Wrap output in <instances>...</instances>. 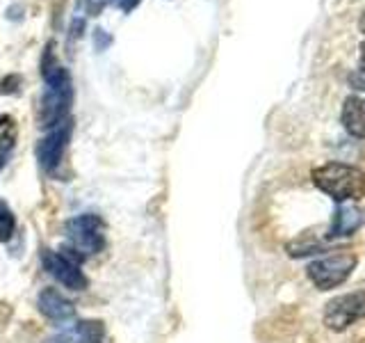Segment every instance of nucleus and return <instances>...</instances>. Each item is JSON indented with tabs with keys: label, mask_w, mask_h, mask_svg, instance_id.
I'll return each mask as SVG.
<instances>
[{
	"label": "nucleus",
	"mask_w": 365,
	"mask_h": 343,
	"mask_svg": "<svg viewBox=\"0 0 365 343\" xmlns=\"http://www.w3.org/2000/svg\"><path fill=\"white\" fill-rule=\"evenodd\" d=\"M85 28V21L83 19H76L73 23H71V37L76 39V37H80V30Z\"/></svg>",
	"instance_id": "nucleus-18"
},
{
	"label": "nucleus",
	"mask_w": 365,
	"mask_h": 343,
	"mask_svg": "<svg viewBox=\"0 0 365 343\" xmlns=\"http://www.w3.org/2000/svg\"><path fill=\"white\" fill-rule=\"evenodd\" d=\"M140 3H142V0H114V5H117L121 11H125V14H128V11H133Z\"/></svg>",
	"instance_id": "nucleus-16"
},
{
	"label": "nucleus",
	"mask_w": 365,
	"mask_h": 343,
	"mask_svg": "<svg viewBox=\"0 0 365 343\" xmlns=\"http://www.w3.org/2000/svg\"><path fill=\"white\" fill-rule=\"evenodd\" d=\"M68 137H71V119H64L62 124H57V126H53V129H48V133H46L39 140L37 160H39V165H41L43 172L55 174L57 167L62 165Z\"/></svg>",
	"instance_id": "nucleus-6"
},
{
	"label": "nucleus",
	"mask_w": 365,
	"mask_h": 343,
	"mask_svg": "<svg viewBox=\"0 0 365 343\" xmlns=\"http://www.w3.org/2000/svg\"><path fill=\"white\" fill-rule=\"evenodd\" d=\"M356 254L354 252L338 249L334 254H329L319 261H313L308 266V279H311L319 291H329L336 289L342 282H345L351 270L356 268Z\"/></svg>",
	"instance_id": "nucleus-4"
},
{
	"label": "nucleus",
	"mask_w": 365,
	"mask_h": 343,
	"mask_svg": "<svg viewBox=\"0 0 365 343\" xmlns=\"http://www.w3.org/2000/svg\"><path fill=\"white\" fill-rule=\"evenodd\" d=\"M94 39H96V51H106L108 46L112 44V37H110V34H106V30H101V28L94 32Z\"/></svg>",
	"instance_id": "nucleus-14"
},
{
	"label": "nucleus",
	"mask_w": 365,
	"mask_h": 343,
	"mask_svg": "<svg viewBox=\"0 0 365 343\" xmlns=\"http://www.w3.org/2000/svg\"><path fill=\"white\" fill-rule=\"evenodd\" d=\"M37 307H39V312L48 320H53L55 325H66L76 318L73 302H68L66 297L55 289H43L37 297Z\"/></svg>",
	"instance_id": "nucleus-7"
},
{
	"label": "nucleus",
	"mask_w": 365,
	"mask_h": 343,
	"mask_svg": "<svg viewBox=\"0 0 365 343\" xmlns=\"http://www.w3.org/2000/svg\"><path fill=\"white\" fill-rule=\"evenodd\" d=\"M11 316H14V309H11L7 302H0V329H5L7 323L11 320Z\"/></svg>",
	"instance_id": "nucleus-15"
},
{
	"label": "nucleus",
	"mask_w": 365,
	"mask_h": 343,
	"mask_svg": "<svg viewBox=\"0 0 365 343\" xmlns=\"http://www.w3.org/2000/svg\"><path fill=\"white\" fill-rule=\"evenodd\" d=\"M85 257H80L78 252H73L71 247L64 249H46L41 254V263L43 270L51 274L55 282H60L62 286H66L68 291H85L87 289V277L85 272L80 270V263H83Z\"/></svg>",
	"instance_id": "nucleus-2"
},
{
	"label": "nucleus",
	"mask_w": 365,
	"mask_h": 343,
	"mask_svg": "<svg viewBox=\"0 0 365 343\" xmlns=\"http://www.w3.org/2000/svg\"><path fill=\"white\" fill-rule=\"evenodd\" d=\"M23 87V76L21 74H9L0 80V94H19Z\"/></svg>",
	"instance_id": "nucleus-13"
},
{
	"label": "nucleus",
	"mask_w": 365,
	"mask_h": 343,
	"mask_svg": "<svg viewBox=\"0 0 365 343\" xmlns=\"http://www.w3.org/2000/svg\"><path fill=\"white\" fill-rule=\"evenodd\" d=\"M365 316V289L334 297L324 309V325L334 332H345Z\"/></svg>",
	"instance_id": "nucleus-5"
},
{
	"label": "nucleus",
	"mask_w": 365,
	"mask_h": 343,
	"mask_svg": "<svg viewBox=\"0 0 365 343\" xmlns=\"http://www.w3.org/2000/svg\"><path fill=\"white\" fill-rule=\"evenodd\" d=\"M363 224V213L354 206H340L334 215V224L331 232L327 234L329 238H347Z\"/></svg>",
	"instance_id": "nucleus-9"
},
{
	"label": "nucleus",
	"mask_w": 365,
	"mask_h": 343,
	"mask_svg": "<svg viewBox=\"0 0 365 343\" xmlns=\"http://www.w3.org/2000/svg\"><path fill=\"white\" fill-rule=\"evenodd\" d=\"M103 220L94 213H85V215H76L66 222V238H68V247L78 252L80 257H89V254H98V252L106 247V234H103Z\"/></svg>",
	"instance_id": "nucleus-3"
},
{
	"label": "nucleus",
	"mask_w": 365,
	"mask_h": 343,
	"mask_svg": "<svg viewBox=\"0 0 365 343\" xmlns=\"http://www.w3.org/2000/svg\"><path fill=\"white\" fill-rule=\"evenodd\" d=\"M359 28H361V32L365 34V9H363V14H361V19H359Z\"/></svg>",
	"instance_id": "nucleus-21"
},
{
	"label": "nucleus",
	"mask_w": 365,
	"mask_h": 343,
	"mask_svg": "<svg viewBox=\"0 0 365 343\" xmlns=\"http://www.w3.org/2000/svg\"><path fill=\"white\" fill-rule=\"evenodd\" d=\"M340 121L349 135L365 137V99L363 96H347L345 103H342Z\"/></svg>",
	"instance_id": "nucleus-8"
},
{
	"label": "nucleus",
	"mask_w": 365,
	"mask_h": 343,
	"mask_svg": "<svg viewBox=\"0 0 365 343\" xmlns=\"http://www.w3.org/2000/svg\"><path fill=\"white\" fill-rule=\"evenodd\" d=\"M108 3H114V0H87V5H89V9H101V7H106Z\"/></svg>",
	"instance_id": "nucleus-19"
},
{
	"label": "nucleus",
	"mask_w": 365,
	"mask_h": 343,
	"mask_svg": "<svg viewBox=\"0 0 365 343\" xmlns=\"http://www.w3.org/2000/svg\"><path fill=\"white\" fill-rule=\"evenodd\" d=\"M76 337L80 343H110L101 320H80L76 323Z\"/></svg>",
	"instance_id": "nucleus-11"
},
{
	"label": "nucleus",
	"mask_w": 365,
	"mask_h": 343,
	"mask_svg": "<svg viewBox=\"0 0 365 343\" xmlns=\"http://www.w3.org/2000/svg\"><path fill=\"white\" fill-rule=\"evenodd\" d=\"M14 229H16L14 213L9 211L7 202L0 199V240H3V243H7V240L14 236Z\"/></svg>",
	"instance_id": "nucleus-12"
},
{
	"label": "nucleus",
	"mask_w": 365,
	"mask_h": 343,
	"mask_svg": "<svg viewBox=\"0 0 365 343\" xmlns=\"http://www.w3.org/2000/svg\"><path fill=\"white\" fill-rule=\"evenodd\" d=\"M53 343H80L76 334H57L53 339Z\"/></svg>",
	"instance_id": "nucleus-17"
},
{
	"label": "nucleus",
	"mask_w": 365,
	"mask_h": 343,
	"mask_svg": "<svg viewBox=\"0 0 365 343\" xmlns=\"http://www.w3.org/2000/svg\"><path fill=\"white\" fill-rule=\"evenodd\" d=\"M313 183L338 204L359 202L365 197V172L354 165H345V163L319 165L313 169Z\"/></svg>",
	"instance_id": "nucleus-1"
},
{
	"label": "nucleus",
	"mask_w": 365,
	"mask_h": 343,
	"mask_svg": "<svg viewBox=\"0 0 365 343\" xmlns=\"http://www.w3.org/2000/svg\"><path fill=\"white\" fill-rule=\"evenodd\" d=\"M16 144V121L9 114H0V169L7 165V160Z\"/></svg>",
	"instance_id": "nucleus-10"
},
{
	"label": "nucleus",
	"mask_w": 365,
	"mask_h": 343,
	"mask_svg": "<svg viewBox=\"0 0 365 343\" xmlns=\"http://www.w3.org/2000/svg\"><path fill=\"white\" fill-rule=\"evenodd\" d=\"M361 69H363V74H365V41L361 44Z\"/></svg>",
	"instance_id": "nucleus-20"
}]
</instances>
